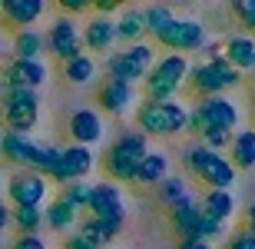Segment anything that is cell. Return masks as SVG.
<instances>
[{
    "instance_id": "f907efd6",
    "label": "cell",
    "mask_w": 255,
    "mask_h": 249,
    "mask_svg": "<svg viewBox=\"0 0 255 249\" xmlns=\"http://www.w3.org/2000/svg\"><path fill=\"white\" fill-rule=\"evenodd\" d=\"M0 90H3V86H0Z\"/></svg>"
},
{
    "instance_id": "e0dca14e",
    "label": "cell",
    "mask_w": 255,
    "mask_h": 249,
    "mask_svg": "<svg viewBox=\"0 0 255 249\" xmlns=\"http://www.w3.org/2000/svg\"><path fill=\"white\" fill-rule=\"evenodd\" d=\"M169 213V226L172 233H176V240H199V220H202V210H199V200L196 196H189V200L176 203Z\"/></svg>"
},
{
    "instance_id": "ffe728a7",
    "label": "cell",
    "mask_w": 255,
    "mask_h": 249,
    "mask_svg": "<svg viewBox=\"0 0 255 249\" xmlns=\"http://www.w3.org/2000/svg\"><path fill=\"white\" fill-rule=\"evenodd\" d=\"M113 33H116V43H123V47L142 43V40H146L142 10H139V7H123V10L113 17Z\"/></svg>"
},
{
    "instance_id": "d6a6232c",
    "label": "cell",
    "mask_w": 255,
    "mask_h": 249,
    "mask_svg": "<svg viewBox=\"0 0 255 249\" xmlns=\"http://www.w3.org/2000/svg\"><path fill=\"white\" fill-rule=\"evenodd\" d=\"M176 17V13H172V7H166V3H152V7H146L142 10V23H146V37H156V33H159L162 27H166V23H169V20Z\"/></svg>"
},
{
    "instance_id": "f35d334b",
    "label": "cell",
    "mask_w": 255,
    "mask_h": 249,
    "mask_svg": "<svg viewBox=\"0 0 255 249\" xmlns=\"http://www.w3.org/2000/svg\"><path fill=\"white\" fill-rule=\"evenodd\" d=\"M199 53H202V63H222L226 60V50H222L219 40H206V47L199 50Z\"/></svg>"
},
{
    "instance_id": "c3c4849f",
    "label": "cell",
    "mask_w": 255,
    "mask_h": 249,
    "mask_svg": "<svg viewBox=\"0 0 255 249\" xmlns=\"http://www.w3.org/2000/svg\"><path fill=\"white\" fill-rule=\"evenodd\" d=\"M0 193H3V180H0Z\"/></svg>"
},
{
    "instance_id": "277c9868",
    "label": "cell",
    "mask_w": 255,
    "mask_h": 249,
    "mask_svg": "<svg viewBox=\"0 0 255 249\" xmlns=\"http://www.w3.org/2000/svg\"><path fill=\"white\" fill-rule=\"evenodd\" d=\"M149 150V140L139 130H126L116 136V143L103 153V173L110 176V183H132L136 176V163Z\"/></svg>"
},
{
    "instance_id": "b9f144b4",
    "label": "cell",
    "mask_w": 255,
    "mask_h": 249,
    "mask_svg": "<svg viewBox=\"0 0 255 249\" xmlns=\"http://www.w3.org/2000/svg\"><path fill=\"white\" fill-rule=\"evenodd\" d=\"M60 249H100V246H93V243L83 240L80 233H73V236H63V246Z\"/></svg>"
},
{
    "instance_id": "5b68a950",
    "label": "cell",
    "mask_w": 255,
    "mask_h": 249,
    "mask_svg": "<svg viewBox=\"0 0 255 249\" xmlns=\"http://www.w3.org/2000/svg\"><path fill=\"white\" fill-rule=\"evenodd\" d=\"M152 63H156V47L142 40V43H132V47H123V50L106 53L103 70H106V80L136 86V83H142V77L149 73Z\"/></svg>"
},
{
    "instance_id": "9a60e30c",
    "label": "cell",
    "mask_w": 255,
    "mask_h": 249,
    "mask_svg": "<svg viewBox=\"0 0 255 249\" xmlns=\"http://www.w3.org/2000/svg\"><path fill=\"white\" fill-rule=\"evenodd\" d=\"M199 113L206 116V126L209 130H236L239 120H242V110H239L236 100H229V96H202L199 100Z\"/></svg>"
},
{
    "instance_id": "ee69618b",
    "label": "cell",
    "mask_w": 255,
    "mask_h": 249,
    "mask_svg": "<svg viewBox=\"0 0 255 249\" xmlns=\"http://www.w3.org/2000/svg\"><path fill=\"white\" fill-rule=\"evenodd\" d=\"M7 230H10V206L0 200V233H7Z\"/></svg>"
},
{
    "instance_id": "4dcf8cb0",
    "label": "cell",
    "mask_w": 255,
    "mask_h": 249,
    "mask_svg": "<svg viewBox=\"0 0 255 249\" xmlns=\"http://www.w3.org/2000/svg\"><path fill=\"white\" fill-rule=\"evenodd\" d=\"M10 226H17V236H40V230H43V210L40 206L10 210Z\"/></svg>"
},
{
    "instance_id": "60d3db41",
    "label": "cell",
    "mask_w": 255,
    "mask_h": 249,
    "mask_svg": "<svg viewBox=\"0 0 255 249\" xmlns=\"http://www.w3.org/2000/svg\"><path fill=\"white\" fill-rule=\"evenodd\" d=\"M120 3H116V0H96L93 3V13H100V17H116V13H120Z\"/></svg>"
},
{
    "instance_id": "ba28073f",
    "label": "cell",
    "mask_w": 255,
    "mask_h": 249,
    "mask_svg": "<svg viewBox=\"0 0 255 249\" xmlns=\"http://www.w3.org/2000/svg\"><path fill=\"white\" fill-rule=\"evenodd\" d=\"M152 40L162 50H172V53H182L186 57V53H199V50L206 47L209 33H206V23H199L192 17H172Z\"/></svg>"
},
{
    "instance_id": "484cf974",
    "label": "cell",
    "mask_w": 255,
    "mask_h": 249,
    "mask_svg": "<svg viewBox=\"0 0 255 249\" xmlns=\"http://www.w3.org/2000/svg\"><path fill=\"white\" fill-rule=\"evenodd\" d=\"M33 140L30 136H17V133H0V156L13 163L17 170H27L30 166V156H33Z\"/></svg>"
},
{
    "instance_id": "30bf717a",
    "label": "cell",
    "mask_w": 255,
    "mask_h": 249,
    "mask_svg": "<svg viewBox=\"0 0 255 249\" xmlns=\"http://www.w3.org/2000/svg\"><path fill=\"white\" fill-rule=\"evenodd\" d=\"M43 50H47L53 60L60 63H70L73 57L83 53V43H80V23L73 17H63L60 13L53 23H50L47 37H43Z\"/></svg>"
},
{
    "instance_id": "cb8c5ba5",
    "label": "cell",
    "mask_w": 255,
    "mask_h": 249,
    "mask_svg": "<svg viewBox=\"0 0 255 249\" xmlns=\"http://www.w3.org/2000/svg\"><path fill=\"white\" fill-rule=\"evenodd\" d=\"M229 153H232V156H226V160L232 163V170H236V173L255 170V130H252V126H246V130H236V133H232Z\"/></svg>"
},
{
    "instance_id": "8d00e7d4",
    "label": "cell",
    "mask_w": 255,
    "mask_h": 249,
    "mask_svg": "<svg viewBox=\"0 0 255 249\" xmlns=\"http://www.w3.org/2000/svg\"><path fill=\"white\" fill-rule=\"evenodd\" d=\"M63 17H80V13H93V0H60Z\"/></svg>"
},
{
    "instance_id": "8992f818",
    "label": "cell",
    "mask_w": 255,
    "mask_h": 249,
    "mask_svg": "<svg viewBox=\"0 0 255 249\" xmlns=\"http://www.w3.org/2000/svg\"><path fill=\"white\" fill-rule=\"evenodd\" d=\"M0 120L7 126V133L30 136V130H37L40 123V93H33V90H3Z\"/></svg>"
},
{
    "instance_id": "7a4b0ae2",
    "label": "cell",
    "mask_w": 255,
    "mask_h": 249,
    "mask_svg": "<svg viewBox=\"0 0 255 249\" xmlns=\"http://www.w3.org/2000/svg\"><path fill=\"white\" fill-rule=\"evenodd\" d=\"M186 113H189V106L179 103V100H162V103H146V100H142V103L132 110L136 130H139L146 140H149V136L186 133Z\"/></svg>"
},
{
    "instance_id": "83f0119b",
    "label": "cell",
    "mask_w": 255,
    "mask_h": 249,
    "mask_svg": "<svg viewBox=\"0 0 255 249\" xmlns=\"http://www.w3.org/2000/svg\"><path fill=\"white\" fill-rule=\"evenodd\" d=\"M10 50H13L17 60H40V53H43V33L37 27L17 30L13 40H10Z\"/></svg>"
},
{
    "instance_id": "5bb4252c",
    "label": "cell",
    "mask_w": 255,
    "mask_h": 249,
    "mask_svg": "<svg viewBox=\"0 0 255 249\" xmlns=\"http://www.w3.org/2000/svg\"><path fill=\"white\" fill-rule=\"evenodd\" d=\"M96 103H100V113H106V116H126L139 106V96H136V86L103 80L100 90H96Z\"/></svg>"
},
{
    "instance_id": "d4e9b609",
    "label": "cell",
    "mask_w": 255,
    "mask_h": 249,
    "mask_svg": "<svg viewBox=\"0 0 255 249\" xmlns=\"http://www.w3.org/2000/svg\"><path fill=\"white\" fill-rule=\"evenodd\" d=\"M199 210L219 223H229L236 216V193L232 190H206L202 200H199Z\"/></svg>"
},
{
    "instance_id": "74e56055",
    "label": "cell",
    "mask_w": 255,
    "mask_h": 249,
    "mask_svg": "<svg viewBox=\"0 0 255 249\" xmlns=\"http://www.w3.org/2000/svg\"><path fill=\"white\" fill-rule=\"evenodd\" d=\"M222 249H255V236L249 230H236L232 236H226V246Z\"/></svg>"
},
{
    "instance_id": "ac0fdd59",
    "label": "cell",
    "mask_w": 255,
    "mask_h": 249,
    "mask_svg": "<svg viewBox=\"0 0 255 249\" xmlns=\"http://www.w3.org/2000/svg\"><path fill=\"white\" fill-rule=\"evenodd\" d=\"M222 50H226V63L232 70H239L242 77L255 70V37H249V33H232V37L222 40Z\"/></svg>"
},
{
    "instance_id": "f546056e",
    "label": "cell",
    "mask_w": 255,
    "mask_h": 249,
    "mask_svg": "<svg viewBox=\"0 0 255 249\" xmlns=\"http://www.w3.org/2000/svg\"><path fill=\"white\" fill-rule=\"evenodd\" d=\"M189 196H192V193H189V180H186V176H172V173H169V176L156 186V200H159L166 210H172L176 203L189 200Z\"/></svg>"
},
{
    "instance_id": "7402d4cb",
    "label": "cell",
    "mask_w": 255,
    "mask_h": 249,
    "mask_svg": "<svg viewBox=\"0 0 255 249\" xmlns=\"http://www.w3.org/2000/svg\"><path fill=\"white\" fill-rule=\"evenodd\" d=\"M60 166H63L66 183L70 180H86V176L93 173V166H96V156H93V150H86V146L70 143V146L60 150Z\"/></svg>"
},
{
    "instance_id": "836d02e7",
    "label": "cell",
    "mask_w": 255,
    "mask_h": 249,
    "mask_svg": "<svg viewBox=\"0 0 255 249\" xmlns=\"http://www.w3.org/2000/svg\"><path fill=\"white\" fill-rule=\"evenodd\" d=\"M226 230H229V223H219V220H212V216L202 213V220H199V240L216 243V240H222V236H229Z\"/></svg>"
},
{
    "instance_id": "7dc6e473",
    "label": "cell",
    "mask_w": 255,
    "mask_h": 249,
    "mask_svg": "<svg viewBox=\"0 0 255 249\" xmlns=\"http://www.w3.org/2000/svg\"><path fill=\"white\" fill-rule=\"evenodd\" d=\"M249 77H252V83H255V70H252V73H249Z\"/></svg>"
},
{
    "instance_id": "f6af8a7d",
    "label": "cell",
    "mask_w": 255,
    "mask_h": 249,
    "mask_svg": "<svg viewBox=\"0 0 255 249\" xmlns=\"http://www.w3.org/2000/svg\"><path fill=\"white\" fill-rule=\"evenodd\" d=\"M242 230H249V233L255 236V203H252V206L246 210V226H242Z\"/></svg>"
},
{
    "instance_id": "681fc988",
    "label": "cell",
    "mask_w": 255,
    "mask_h": 249,
    "mask_svg": "<svg viewBox=\"0 0 255 249\" xmlns=\"http://www.w3.org/2000/svg\"><path fill=\"white\" fill-rule=\"evenodd\" d=\"M106 249H116V246H106Z\"/></svg>"
},
{
    "instance_id": "7c38bea8",
    "label": "cell",
    "mask_w": 255,
    "mask_h": 249,
    "mask_svg": "<svg viewBox=\"0 0 255 249\" xmlns=\"http://www.w3.org/2000/svg\"><path fill=\"white\" fill-rule=\"evenodd\" d=\"M86 210L93 220H126V200L116 183H93Z\"/></svg>"
},
{
    "instance_id": "603a6c76",
    "label": "cell",
    "mask_w": 255,
    "mask_h": 249,
    "mask_svg": "<svg viewBox=\"0 0 255 249\" xmlns=\"http://www.w3.org/2000/svg\"><path fill=\"white\" fill-rule=\"evenodd\" d=\"M126 220H93V216H83V220H76V233L90 240L93 246H110V243L123 233Z\"/></svg>"
},
{
    "instance_id": "44dd1931",
    "label": "cell",
    "mask_w": 255,
    "mask_h": 249,
    "mask_svg": "<svg viewBox=\"0 0 255 249\" xmlns=\"http://www.w3.org/2000/svg\"><path fill=\"white\" fill-rule=\"evenodd\" d=\"M166 176H169V156L162 153V150H152V146H149L146 156L136 163V176H132V183H136V186H159Z\"/></svg>"
},
{
    "instance_id": "8fae6325",
    "label": "cell",
    "mask_w": 255,
    "mask_h": 249,
    "mask_svg": "<svg viewBox=\"0 0 255 249\" xmlns=\"http://www.w3.org/2000/svg\"><path fill=\"white\" fill-rule=\"evenodd\" d=\"M47 63L43 60H17L10 57V63L0 73V86L3 90H33L37 93L40 86L47 83Z\"/></svg>"
},
{
    "instance_id": "d590c367",
    "label": "cell",
    "mask_w": 255,
    "mask_h": 249,
    "mask_svg": "<svg viewBox=\"0 0 255 249\" xmlns=\"http://www.w3.org/2000/svg\"><path fill=\"white\" fill-rule=\"evenodd\" d=\"M229 143H232V133H229V130H206V133H202V146L212 150V153L229 150Z\"/></svg>"
},
{
    "instance_id": "f1b7e54d",
    "label": "cell",
    "mask_w": 255,
    "mask_h": 249,
    "mask_svg": "<svg viewBox=\"0 0 255 249\" xmlns=\"http://www.w3.org/2000/svg\"><path fill=\"white\" fill-rule=\"evenodd\" d=\"M63 80L70 86H90L96 80V57L90 53H80L70 63H63Z\"/></svg>"
},
{
    "instance_id": "bcb514c9",
    "label": "cell",
    "mask_w": 255,
    "mask_h": 249,
    "mask_svg": "<svg viewBox=\"0 0 255 249\" xmlns=\"http://www.w3.org/2000/svg\"><path fill=\"white\" fill-rule=\"evenodd\" d=\"M3 53H7V47H3V37H0V60H3Z\"/></svg>"
},
{
    "instance_id": "2e32d148",
    "label": "cell",
    "mask_w": 255,
    "mask_h": 249,
    "mask_svg": "<svg viewBox=\"0 0 255 249\" xmlns=\"http://www.w3.org/2000/svg\"><path fill=\"white\" fill-rule=\"evenodd\" d=\"M80 43H83V53L90 50V57L93 53H106V50H113L116 43V33H113V17H100V13H90L80 30Z\"/></svg>"
},
{
    "instance_id": "1f68e13d",
    "label": "cell",
    "mask_w": 255,
    "mask_h": 249,
    "mask_svg": "<svg viewBox=\"0 0 255 249\" xmlns=\"http://www.w3.org/2000/svg\"><path fill=\"white\" fill-rule=\"evenodd\" d=\"M90 186H93V183H86V180H70V183H63V186H60V196H57V200H63L66 206L80 216V213L86 210V203H90Z\"/></svg>"
},
{
    "instance_id": "e575fe53",
    "label": "cell",
    "mask_w": 255,
    "mask_h": 249,
    "mask_svg": "<svg viewBox=\"0 0 255 249\" xmlns=\"http://www.w3.org/2000/svg\"><path fill=\"white\" fill-rule=\"evenodd\" d=\"M232 10H236L239 23L246 27V33L255 37V0H239V3H232Z\"/></svg>"
},
{
    "instance_id": "3957f363",
    "label": "cell",
    "mask_w": 255,
    "mask_h": 249,
    "mask_svg": "<svg viewBox=\"0 0 255 249\" xmlns=\"http://www.w3.org/2000/svg\"><path fill=\"white\" fill-rule=\"evenodd\" d=\"M182 163H186V173L196 176L206 190H232L236 180H239V173L232 170V163H229L226 156L206 150L202 143L189 146L186 156H182Z\"/></svg>"
},
{
    "instance_id": "9c48e42d",
    "label": "cell",
    "mask_w": 255,
    "mask_h": 249,
    "mask_svg": "<svg viewBox=\"0 0 255 249\" xmlns=\"http://www.w3.org/2000/svg\"><path fill=\"white\" fill-rule=\"evenodd\" d=\"M7 190V206L10 210H20V206H43L50 196V183L33 170H17L3 183Z\"/></svg>"
},
{
    "instance_id": "7bdbcfd3",
    "label": "cell",
    "mask_w": 255,
    "mask_h": 249,
    "mask_svg": "<svg viewBox=\"0 0 255 249\" xmlns=\"http://www.w3.org/2000/svg\"><path fill=\"white\" fill-rule=\"evenodd\" d=\"M176 249H212V243H206V240H182V243H176Z\"/></svg>"
},
{
    "instance_id": "4fadbf2b",
    "label": "cell",
    "mask_w": 255,
    "mask_h": 249,
    "mask_svg": "<svg viewBox=\"0 0 255 249\" xmlns=\"http://www.w3.org/2000/svg\"><path fill=\"white\" fill-rule=\"evenodd\" d=\"M66 130H70V136H73L76 146L93 150V143H100V140L106 136V120H103V113H100V110L80 106V110H73V113H70Z\"/></svg>"
},
{
    "instance_id": "4316f807",
    "label": "cell",
    "mask_w": 255,
    "mask_h": 249,
    "mask_svg": "<svg viewBox=\"0 0 255 249\" xmlns=\"http://www.w3.org/2000/svg\"><path fill=\"white\" fill-rule=\"evenodd\" d=\"M40 210H43V226L53 233H70L80 220L63 200H47V206H40Z\"/></svg>"
},
{
    "instance_id": "d6986e66",
    "label": "cell",
    "mask_w": 255,
    "mask_h": 249,
    "mask_svg": "<svg viewBox=\"0 0 255 249\" xmlns=\"http://www.w3.org/2000/svg\"><path fill=\"white\" fill-rule=\"evenodd\" d=\"M43 10H47L43 0H0V13H3V20H7L10 27H17V30L33 27V23L43 17Z\"/></svg>"
},
{
    "instance_id": "ab89813d",
    "label": "cell",
    "mask_w": 255,
    "mask_h": 249,
    "mask_svg": "<svg viewBox=\"0 0 255 249\" xmlns=\"http://www.w3.org/2000/svg\"><path fill=\"white\" fill-rule=\"evenodd\" d=\"M10 249H50L43 236H17L10 243Z\"/></svg>"
},
{
    "instance_id": "52a82bcc",
    "label": "cell",
    "mask_w": 255,
    "mask_h": 249,
    "mask_svg": "<svg viewBox=\"0 0 255 249\" xmlns=\"http://www.w3.org/2000/svg\"><path fill=\"white\" fill-rule=\"evenodd\" d=\"M242 80L246 77L222 60V63H196V67H189L186 83H189V90L202 100V96H226L229 90L242 86Z\"/></svg>"
},
{
    "instance_id": "6da1fadb",
    "label": "cell",
    "mask_w": 255,
    "mask_h": 249,
    "mask_svg": "<svg viewBox=\"0 0 255 249\" xmlns=\"http://www.w3.org/2000/svg\"><path fill=\"white\" fill-rule=\"evenodd\" d=\"M189 57L182 53H166V57H156V63L149 67V73L142 77V96L146 103H162V100H176L186 77H189Z\"/></svg>"
}]
</instances>
